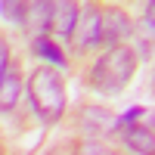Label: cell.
<instances>
[{
	"label": "cell",
	"mask_w": 155,
	"mask_h": 155,
	"mask_svg": "<svg viewBox=\"0 0 155 155\" xmlns=\"http://www.w3.org/2000/svg\"><path fill=\"white\" fill-rule=\"evenodd\" d=\"M0 16L9 22H25V3H0Z\"/></svg>",
	"instance_id": "obj_10"
},
{
	"label": "cell",
	"mask_w": 155,
	"mask_h": 155,
	"mask_svg": "<svg viewBox=\"0 0 155 155\" xmlns=\"http://www.w3.org/2000/svg\"><path fill=\"white\" fill-rule=\"evenodd\" d=\"M31 50H34L41 59L53 62L56 68H65V65H68V62H65V53L59 50V44L53 41V37H47V34H44V37H34V41H31Z\"/></svg>",
	"instance_id": "obj_9"
},
{
	"label": "cell",
	"mask_w": 155,
	"mask_h": 155,
	"mask_svg": "<svg viewBox=\"0 0 155 155\" xmlns=\"http://www.w3.org/2000/svg\"><path fill=\"white\" fill-rule=\"evenodd\" d=\"M127 31H130V25H127V19H124L121 9H115V6L102 9V44L118 47L121 37H127Z\"/></svg>",
	"instance_id": "obj_6"
},
{
	"label": "cell",
	"mask_w": 155,
	"mask_h": 155,
	"mask_svg": "<svg viewBox=\"0 0 155 155\" xmlns=\"http://www.w3.org/2000/svg\"><path fill=\"white\" fill-rule=\"evenodd\" d=\"M19 93H22V78L16 68H9L3 84H0V112H12L19 102Z\"/></svg>",
	"instance_id": "obj_8"
},
{
	"label": "cell",
	"mask_w": 155,
	"mask_h": 155,
	"mask_svg": "<svg viewBox=\"0 0 155 155\" xmlns=\"http://www.w3.org/2000/svg\"><path fill=\"white\" fill-rule=\"evenodd\" d=\"M152 90H155V71H152Z\"/></svg>",
	"instance_id": "obj_14"
},
{
	"label": "cell",
	"mask_w": 155,
	"mask_h": 155,
	"mask_svg": "<svg viewBox=\"0 0 155 155\" xmlns=\"http://www.w3.org/2000/svg\"><path fill=\"white\" fill-rule=\"evenodd\" d=\"M121 134V143L127 152H134V155H155V130L146 124H130V127H124Z\"/></svg>",
	"instance_id": "obj_4"
},
{
	"label": "cell",
	"mask_w": 155,
	"mask_h": 155,
	"mask_svg": "<svg viewBox=\"0 0 155 155\" xmlns=\"http://www.w3.org/2000/svg\"><path fill=\"white\" fill-rule=\"evenodd\" d=\"M78 3H68V0H59L53 3V16H50V34L56 37H68L74 34V25H78Z\"/></svg>",
	"instance_id": "obj_5"
},
{
	"label": "cell",
	"mask_w": 155,
	"mask_h": 155,
	"mask_svg": "<svg viewBox=\"0 0 155 155\" xmlns=\"http://www.w3.org/2000/svg\"><path fill=\"white\" fill-rule=\"evenodd\" d=\"M25 93H28V102H31L34 115L44 124H53V121L62 118V112H65V84H62L56 68H50V65L34 68Z\"/></svg>",
	"instance_id": "obj_2"
},
{
	"label": "cell",
	"mask_w": 155,
	"mask_h": 155,
	"mask_svg": "<svg viewBox=\"0 0 155 155\" xmlns=\"http://www.w3.org/2000/svg\"><path fill=\"white\" fill-rule=\"evenodd\" d=\"M50 16H53V3H44V0H37V3H25V28H28L34 37H44L50 31Z\"/></svg>",
	"instance_id": "obj_7"
},
{
	"label": "cell",
	"mask_w": 155,
	"mask_h": 155,
	"mask_svg": "<svg viewBox=\"0 0 155 155\" xmlns=\"http://www.w3.org/2000/svg\"><path fill=\"white\" fill-rule=\"evenodd\" d=\"M102 44V9L93 3H84L78 9V25H74V34H71V47L78 53H87Z\"/></svg>",
	"instance_id": "obj_3"
},
{
	"label": "cell",
	"mask_w": 155,
	"mask_h": 155,
	"mask_svg": "<svg viewBox=\"0 0 155 155\" xmlns=\"http://www.w3.org/2000/svg\"><path fill=\"white\" fill-rule=\"evenodd\" d=\"M143 25L149 28V34H155V3L146 6V16H143Z\"/></svg>",
	"instance_id": "obj_13"
},
{
	"label": "cell",
	"mask_w": 155,
	"mask_h": 155,
	"mask_svg": "<svg viewBox=\"0 0 155 155\" xmlns=\"http://www.w3.org/2000/svg\"><path fill=\"white\" fill-rule=\"evenodd\" d=\"M6 71H9V47H6V41H0V84H3Z\"/></svg>",
	"instance_id": "obj_12"
},
{
	"label": "cell",
	"mask_w": 155,
	"mask_h": 155,
	"mask_svg": "<svg viewBox=\"0 0 155 155\" xmlns=\"http://www.w3.org/2000/svg\"><path fill=\"white\" fill-rule=\"evenodd\" d=\"M78 155H115V152H109L106 146H99L96 140H90V143L81 146V152H78Z\"/></svg>",
	"instance_id": "obj_11"
},
{
	"label": "cell",
	"mask_w": 155,
	"mask_h": 155,
	"mask_svg": "<svg viewBox=\"0 0 155 155\" xmlns=\"http://www.w3.org/2000/svg\"><path fill=\"white\" fill-rule=\"evenodd\" d=\"M134 74H137V50L130 44H118V47H109L93 62V68H90V87L96 93L118 96L130 84Z\"/></svg>",
	"instance_id": "obj_1"
}]
</instances>
